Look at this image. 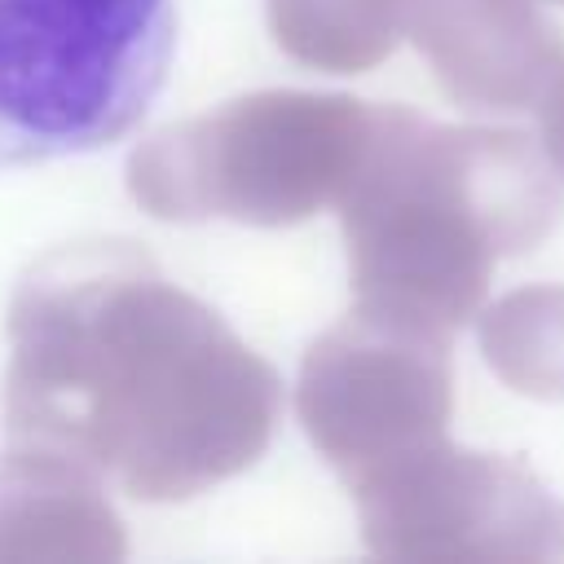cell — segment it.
<instances>
[{
    "label": "cell",
    "instance_id": "cell-1",
    "mask_svg": "<svg viewBox=\"0 0 564 564\" xmlns=\"http://www.w3.org/2000/svg\"><path fill=\"white\" fill-rule=\"evenodd\" d=\"M176 57L172 0H0V167L119 145Z\"/></svg>",
    "mask_w": 564,
    "mask_h": 564
}]
</instances>
